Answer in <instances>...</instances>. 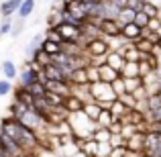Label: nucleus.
<instances>
[{
    "label": "nucleus",
    "instance_id": "f257e3e1",
    "mask_svg": "<svg viewBox=\"0 0 161 157\" xmlns=\"http://www.w3.org/2000/svg\"><path fill=\"white\" fill-rule=\"evenodd\" d=\"M67 121H69V126H71V135H75V137L90 139L92 135H94V131L100 129L98 122L90 121L84 112H71Z\"/></svg>",
    "mask_w": 161,
    "mask_h": 157
},
{
    "label": "nucleus",
    "instance_id": "f03ea898",
    "mask_svg": "<svg viewBox=\"0 0 161 157\" xmlns=\"http://www.w3.org/2000/svg\"><path fill=\"white\" fill-rule=\"evenodd\" d=\"M90 96H92V100H96V102H100L104 106V108H110V104L114 102V100L118 98L116 94H114V90H112V86L106 82H96V84H90Z\"/></svg>",
    "mask_w": 161,
    "mask_h": 157
},
{
    "label": "nucleus",
    "instance_id": "7ed1b4c3",
    "mask_svg": "<svg viewBox=\"0 0 161 157\" xmlns=\"http://www.w3.org/2000/svg\"><path fill=\"white\" fill-rule=\"evenodd\" d=\"M55 29H57V33L61 35L63 43H78V41L82 39V29H80L78 25H74V23H65V20H61Z\"/></svg>",
    "mask_w": 161,
    "mask_h": 157
},
{
    "label": "nucleus",
    "instance_id": "20e7f679",
    "mask_svg": "<svg viewBox=\"0 0 161 157\" xmlns=\"http://www.w3.org/2000/svg\"><path fill=\"white\" fill-rule=\"evenodd\" d=\"M0 151L6 153L8 157H25L27 155V151H25L12 137H8L6 133H2V131H0Z\"/></svg>",
    "mask_w": 161,
    "mask_h": 157
},
{
    "label": "nucleus",
    "instance_id": "39448f33",
    "mask_svg": "<svg viewBox=\"0 0 161 157\" xmlns=\"http://www.w3.org/2000/svg\"><path fill=\"white\" fill-rule=\"evenodd\" d=\"M98 27H100V33H102V37L106 41L120 37V31H122V25L116 19H102L98 23Z\"/></svg>",
    "mask_w": 161,
    "mask_h": 157
},
{
    "label": "nucleus",
    "instance_id": "423d86ee",
    "mask_svg": "<svg viewBox=\"0 0 161 157\" xmlns=\"http://www.w3.org/2000/svg\"><path fill=\"white\" fill-rule=\"evenodd\" d=\"M39 71H41V67H37V65H33V61L29 59L27 63H25V67L20 70V74H19V86H31V84H35V82H39Z\"/></svg>",
    "mask_w": 161,
    "mask_h": 157
},
{
    "label": "nucleus",
    "instance_id": "0eeeda50",
    "mask_svg": "<svg viewBox=\"0 0 161 157\" xmlns=\"http://www.w3.org/2000/svg\"><path fill=\"white\" fill-rule=\"evenodd\" d=\"M45 90L61 94V96H69L71 94V84L63 82V80H47V82H45Z\"/></svg>",
    "mask_w": 161,
    "mask_h": 157
},
{
    "label": "nucleus",
    "instance_id": "6e6552de",
    "mask_svg": "<svg viewBox=\"0 0 161 157\" xmlns=\"http://www.w3.org/2000/svg\"><path fill=\"white\" fill-rule=\"evenodd\" d=\"M125 147L129 151H135V153H143L145 151V133H135L130 139L125 141Z\"/></svg>",
    "mask_w": 161,
    "mask_h": 157
},
{
    "label": "nucleus",
    "instance_id": "1a4fd4ad",
    "mask_svg": "<svg viewBox=\"0 0 161 157\" xmlns=\"http://www.w3.org/2000/svg\"><path fill=\"white\" fill-rule=\"evenodd\" d=\"M41 71H43V76L47 80H63V82H67V74L63 71V67H59L57 63H53V61L49 63V65H45Z\"/></svg>",
    "mask_w": 161,
    "mask_h": 157
},
{
    "label": "nucleus",
    "instance_id": "9d476101",
    "mask_svg": "<svg viewBox=\"0 0 161 157\" xmlns=\"http://www.w3.org/2000/svg\"><path fill=\"white\" fill-rule=\"evenodd\" d=\"M31 110V106H27L25 102H20V100H16V98H12V102L10 106H8V116H12V118H16V121H20V118L25 116V114Z\"/></svg>",
    "mask_w": 161,
    "mask_h": 157
},
{
    "label": "nucleus",
    "instance_id": "9b49d317",
    "mask_svg": "<svg viewBox=\"0 0 161 157\" xmlns=\"http://www.w3.org/2000/svg\"><path fill=\"white\" fill-rule=\"evenodd\" d=\"M141 31L143 29L139 27V25H135V23H129V25H125L122 27V31H120V37L125 41H129V43H135V41L141 37Z\"/></svg>",
    "mask_w": 161,
    "mask_h": 157
},
{
    "label": "nucleus",
    "instance_id": "f8f14e48",
    "mask_svg": "<svg viewBox=\"0 0 161 157\" xmlns=\"http://www.w3.org/2000/svg\"><path fill=\"white\" fill-rule=\"evenodd\" d=\"M67 82L71 84V86H88V74H86V67H78V70H71L69 78H67Z\"/></svg>",
    "mask_w": 161,
    "mask_h": 157
},
{
    "label": "nucleus",
    "instance_id": "ddd939ff",
    "mask_svg": "<svg viewBox=\"0 0 161 157\" xmlns=\"http://www.w3.org/2000/svg\"><path fill=\"white\" fill-rule=\"evenodd\" d=\"M98 67H100V82L112 84L114 80H118V78H120V71H118V70H114V67H110L108 63H102V65H98Z\"/></svg>",
    "mask_w": 161,
    "mask_h": 157
},
{
    "label": "nucleus",
    "instance_id": "4468645a",
    "mask_svg": "<svg viewBox=\"0 0 161 157\" xmlns=\"http://www.w3.org/2000/svg\"><path fill=\"white\" fill-rule=\"evenodd\" d=\"M102 110H104V106L100 104V102H96V100H90V102H86V104H84V110H82V112L86 114V116L90 118V121H94V122H96Z\"/></svg>",
    "mask_w": 161,
    "mask_h": 157
},
{
    "label": "nucleus",
    "instance_id": "2eb2a0df",
    "mask_svg": "<svg viewBox=\"0 0 161 157\" xmlns=\"http://www.w3.org/2000/svg\"><path fill=\"white\" fill-rule=\"evenodd\" d=\"M84 100L80 98V96H75V94H69V96H65V100H63V106H65L69 112H82L84 110Z\"/></svg>",
    "mask_w": 161,
    "mask_h": 157
},
{
    "label": "nucleus",
    "instance_id": "dca6fc26",
    "mask_svg": "<svg viewBox=\"0 0 161 157\" xmlns=\"http://www.w3.org/2000/svg\"><path fill=\"white\" fill-rule=\"evenodd\" d=\"M12 92H14V96H12V98H16V100H20V102H25L27 106H33V102H35V96L29 92L27 86H16Z\"/></svg>",
    "mask_w": 161,
    "mask_h": 157
},
{
    "label": "nucleus",
    "instance_id": "f3484780",
    "mask_svg": "<svg viewBox=\"0 0 161 157\" xmlns=\"http://www.w3.org/2000/svg\"><path fill=\"white\" fill-rule=\"evenodd\" d=\"M20 4H23V0H6V2H2V6H0V14H2L4 19H10L12 14H16Z\"/></svg>",
    "mask_w": 161,
    "mask_h": 157
},
{
    "label": "nucleus",
    "instance_id": "a211bd4d",
    "mask_svg": "<svg viewBox=\"0 0 161 157\" xmlns=\"http://www.w3.org/2000/svg\"><path fill=\"white\" fill-rule=\"evenodd\" d=\"M33 61V65H37V67H41V70H43L45 65H49V63H51V55H47L43 51V49H37L35 53L31 55V57H29Z\"/></svg>",
    "mask_w": 161,
    "mask_h": 157
},
{
    "label": "nucleus",
    "instance_id": "6ab92c4d",
    "mask_svg": "<svg viewBox=\"0 0 161 157\" xmlns=\"http://www.w3.org/2000/svg\"><path fill=\"white\" fill-rule=\"evenodd\" d=\"M104 63H108L110 67H114V70L120 71L122 67H125V57H122V53H120V51H108L106 61H104Z\"/></svg>",
    "mask_w": 161,
    "mask_h": 157
},
{
    "label": "nucleus",
    "instance_id": "aec40b11",
    "mask_svg": "<svg viewBox=\"0 0 161 157\" xmlns=\"http://www.w3.org/2000/svg\"><path fill=\"white\" fill-rule=\"evenodd\" d=\"M133 45H135V49H137V51H141V53H155V51H157L155 43H151L149 39H145V37H139Z\"/></svg>",
    "mask_w": 161,
    "mask_h": 157
},
{
    "label": "nucleus",
    "instance_id": "412c9836",
    "mask_svg": "<svg viewBox=\"0 0 161 157\" xmlns=\"http://www.w3.org/2000/svg\"><path fill=\"white\" fill-rule=\"evenodd\" d=\"M0 70H2V76L4 80H14L16 76H19V70H16L14 61H10V59H6V61H2V65H0Z\"/></svg>",
    "mask_w": 161,
    "mask_h": 157
},
{
    "label": "nucleus",
    "instance_id": "4be33fe9",
    "mask_svg": "<svg viewBox=\"0 0 161 157\" xmlns=\"http://www.w3.org/2000/svg\"><path fill=\"white\" fill-rule=\"evenodd\" d=\"M135 14L137 12L133 10V8H129V6H125V8H120L118 10V14H116V20L125 27V25H129V23H135Z\"/></svg>",
    "mask_w": 161,
    "mask_h": 157
},
{
    "label": "nucleus",
    "instance_id": "5701e85b",
    "mask_svg": "<svg viewBox=\"0 0 161 157\" xmlns=\"http://www.w3.org/2000/svg\"><path fill=\"white\" fill-rule=\"evenodd\" d=\"M122 78H141L139 76V61H125V67L120 70Z\"/></svg>",
    "mask_w": 161,
    "mask_h": 157
},
{
    "label": "nucleus",
    "instance_id": "b1692460",
    "mask_svg": "<svg viewBox=\"0 0 161 157\" xmlns=\"http://www.w3.org/2000/svg\"><path fill=\"white\" fill-rule=\"evenodd\" d=\"M108 110L112 112V116L116 118V121H120V118H122V116L126 114V110H129V106H126L125 102H122V100H118V98H116V100H114L112 104H110V108H108Z\"/></svg>",
    "mask_w": 161,
    "mask_h": 157
},
{
    "label": "nucleus",
    "instance_id": "393cba45",
    "mask_svg": "<svg viewBox=\"0 0 161 157\" xmlns=\"http://www.w3.org/2000/svg\"><path fill=\"white\" fill-rule=\"evenodd\" d=\"M41 49H43L47 55H51V57H55L57 53H61V43H55V41H49V39H43V43H41Z\"/></svg>",
    "mask_w": 161,
    "mask_h": 157
},
{
    "label": "nucleus",
    "instance_id": "a878e982",
    "mask_svg": "<svg viewBox=\"0 0 161 157\" xmlns=\"http://www.w3.org/2000/svg\"><path fill=\"white\" fill-rule=\"evenodd\" d=\"M33 10H35V0H23V4L16 10V14H19V19H29L33 14Z\"/></svg>",
    "mask_w": 161,
    "mask_h": 157
},
{
    "label": "nucleus",
    "instance_id": "bb28decb",
    "mask_svg": "<svg viewBox=\"0 0 161 157\" xmlns=\"http://www.w3.org/2000/svg\"><path fill=\"white\" fill-rule=\"evenodd\" d=\"M112 121H116V118L112 116V112H110L108 108H104L102 112H100V116H98V121H96V122H98L100 129H108V126L112 125Z\"/></svg>",
    "mask_w": 161,
    "mask_h": 157
},
{
    "label": "nucleus",
    "instance_id": "cd10ccee",
    "mask_svg": "<svg viewBox=\"0 0 161 157\" xmlns=\"http://www.w3.org/2000/svg\"><path fill=\"white\" fill-rule=\"evenodd\" d=\"M82 151L86 153L88 157H96L98 155V141H94V139H86V143L82 145Z\"/></svg>",
    "mask_w": 161,
    "mask_h": 157
},
{
    "label": "nucleus",
    "instance_id": "c85d7f7f",
    "mask_svg": "<svg viewBox=\"0 0 161 157\" xmlns=\"http://www.w3.org/2000/svg\"><path fill=\"white\" fill-rule=\"evenodd\" d=\"M110 137H112V133L108 129H96L94 135H92V139L98 143H110Z\"/></svg>",
    "mask_w": 161,
    "mask_h": 157
},
{
    "label": "nucleus",
    "instance_id": "c756f323",
    "mask_svg": "<svg viewBox=\"0 0 161 157\" xmlns=\"http://www.w3.org/2000/svg\"><path fill=\"white\" fill-rule=\"evenodd\" d=\"M29 88V92H31L35 98H43L45 94H47V90H45V84L43 82H35V84H31V86H27Z\"/></svg>",
    "mask_w": 161,
    "mask_h": 157
},
{
    "label": "nucleus",
    "instance_id": "7c9ffc66",
    "mask_svg": "<svg viewBox=\"0 0 161 157\" xmlns=\"http://www.w3.org/2000/svg\"><path fill=\"white\" fill-rule=\"evenodd\" d=\"M45 100H47V104L53 108V106H63V100H65V96L55 94V92H47V94H45Z\"/></svg>",
    "mask_w": 161,
    "mask_h": 157
},
{
    "label": "nucleus",
    "instance_id": "2f4dec72",
    "mask_svg": "<svg viewBox=\"0 0 161 157\" xmlns=\"http://www.w3.org/2000/svg\"><path fill=\"white\" fill-rule=\"evenodd\" d=\"M86 74H88V82L90 84H96L100 82V67L98 65H86Z\"/></svg>",
    "mask_w": 161,
    "mask_h": 157
},
{
    "label": "nucleus",
    "instance_id": "473e14b6",
    "mask_svg": "<svg viewBox=\"0 0 161 157\" xmlns=\"http://www.w3.org/2000/svg\"><path fill=\"white\" fill-rule=\"evenodd\" d=\"M130 94H133V98L137 100V102H145V100L149 98V94H151V92H149V88H147L145 84H143V86H139L137 90H135V92H130Z\"/></svg>",
    "mask_w": 161,
    "mask_h": 157
},
{
    "label": "nucleus",
    "instance_id": "72a5a7b5",
    "mask_svg": "<svg viewBox=\"0 0 161 157\" xmlns=\"http://www.w3.org/2000/svg\"><path fill=\"white\" fill-rule=\"evenodd\" d=\"M43 39H45V35H35L33 37V41L29 43V47H27V55L31 57L33 53L37 51V49H41V43H43Z\"/></svg>",
    "mask_w": 161,
    "mask_h": 157
},
{
    "label": "nucleus",
    "instance_id": "f704fd0d",
    "mask_svg": "<svg viewBox=\"0 0 161 157\" xmlns=\"http://www.w3.org/2000/svg\"><path fill=\"white\" fill-rule=\"evenodd\" d=\"M157 108H161V98L155 92V94H149V98H147V112H153Z\"/></svg>",
    "mask_w": 161,
    "mask_h": 157
},
{
    "label": "nucleus",
    "instance_id": "c9c22d12",
    "mask_svg": "<svg viewBox=\"0 0 161 157\" xmlns=\"http://www.w3.org/2000/svg\"><path fill=\"white\" fill-rule=\"evenodd\" d=\"M143 12H145L149 19H155V16L161 14V8L155 6V4H151V2H145V4H143Z\"/></svg>",
    "mask_w": 161,
    "mask_h": 157
},
{
    "label": "nucleus",
    "instance_id": "e433bc0d",
    "mask_svg": "<svg viewBox=\"0 0 161 157\" xmlns=\"http://www.w3.org/2000/svg\"><path fill=\"white\" fill-rule=\"evenodd\" d=\"M43 35H45V39H49V41H55V43H63L61 35L57 33V29H55V27H47Z\"/></svg>",
    "mask_w": 161,
    "mask_h": 157
},
{
    "label": "nucleus",
    "instance_id": "4c0bfd02",
    "mask_svg": "<svg viewBox=\"0 0 161 157\" xmlns=\"http://www.w3.org/2000/svg\"><path fill=\"white\" fill-rule=\"evenodd\" d=\"M126 92H135L139 86H143V78H125Z\"/></svg>",
    "mask_w": 161,
    "mask_h": 157
},
{
    "label": "nucleus",
    "instance_id": "58836bf2",
    "mask_svg": "<svg viewBox=\"0 0 161 157\" xmlns=\"http://www.w3.org/2000/svg\"><path fill=\"white\" fill-rule=\"evenodd\" d=\"M110 86H112V90H114V94H116V96H122V94L126 92V86H125V78H122V76H120L118 80H114V82L110 84Z\"/></svg>",
    "mask_w": 161,
    "mask_h": 157
},
{
    "label": "nucleus",
    "instance_id": "ea45409f",
    "mask_svg": "<svg viewBox=\"0 0 161 157\" xmlns=\"http://www.w3.org/2000/svg\"><path fill=\"white\" fill-rule=\"evenodd\" d=\"M149 16H147L145 14V12H143V10H139L137 12V14H135V25H139V27H141V29H147V25H149Z\"/></svg>",
    "mask_w": 161,
    "mask_h": 157
},
{
    "label": "nucleus",
    "instance_id": "a19ab883",
    "mask_svg": "<svg viewBox=\"0 0 161 157\" xmlns=\"http://www.w3.org/2000/svg\"><path fill=\"white\" fill-rule=\"evenodd\" d=\"M12 90H14V88H12L10 80H0V96H8Z\"/></svg>",
    "mask_w": 161,
    "mask_h": 157
},
{
    "label": "nucleus",
    "instance_id": "79ce46f5",
    "mask_svg": "<svg viewBox=\"0 0 161 157\" xmlns=\"http://www.w3.org/2000/svg\"><path fill=\"white\" fill-rule=\"evenodd\" d=\"M135 133H137V126H135V125H122L120 135H122V139H125V141H126V139H130Z\"/></svg>",
    "mask_w": 161,
    "mask_h": 157
},
{
    "label": "nucleus",
    "instance_id": "37998d69",
    "mask_svg": "<svg viewBox=\"0 0 161 157\" xmlns=\"http://www.w3.org/2000/svg\"><path fill=\"white\" fill-rule=\"evenodd\" d=\"M118 100H122V102L129 106V108H135V106H137V100L133 98V94H130V92H125L122 96H118Z\"/></svg>",
    "mask_w": 161,
    "mask_h": 157
},
{
    "label": "nucleus",
    "instance_id": "c03bdc74",
    "mask_svg": "<svg viewBox=\"0 0 161 157\" xmlns=\"http://www.w3.org/2000/svg\"><path fill=\"white\" fill-rule=\"evenodd\" d=\"M110 151H112V145H110V143H98V155L96 157H108Z\"/></svg>",
    "mask_w": 161,
    "mask_h": 157
},
{
    "label": "nucleus",
    "instance_id": "a18cd8bd",
    "mask_svg": "<svg viewBox=\"0 0 161 157\" xmlns=\"http://www.w3.org/2000/svg\"><path fill=\"white\" fill-rule=\"evenodd\" d=\"M10 31H12L10 19H4V23H0V35H10Z\"/></svg>",
    "mask_w": 161,
    "mask_h": 157
},
{
    "label": "nucleus",
    "instance_id": "49530a36",
    "mask_svg": "<svg viewBox=\"0 0 161 157\" xmlns=\"http://www.w3.org/2000/svg\"><path fill=\"white\" fill-rule=\"evenodd\" d=\"M23 27H25V19H19V23H16V25H12L10 35H12V37H19L20 33H23Z\"/></svg>",
    "mask_w": 161,
    "mask_h": 157
},
{
    "label": "nucleus",
    "instance_id": "de8ad7c7",
    "mask_svg": "<svg viewBox=\"0 0 161 157\" xmlns=\"http://www.w3.org/2000/svg\"><path fill=\"white\" fill-rule=\"evenodd\" d=\"M147 29H149V31H161V19L159 16H155V19H151L149 20V25H147Z\"/></svg>",
    "mask_w": 161,
    "mask_h": 157
},
{
    "label": "nucleus",
    "instance_id": "09e8293b",
    "mask_svg": "<svg viewBox=\"0 0 161 157\" xmlns=\"http://www.w3.org/2000/svg\"><path fill=\"white\" fill-rule=\"evenodd\" d=\"M110 145H112V147H125V139H122V135H112V137H110Z\"/></svg>",
    "mask_w": 161,
    "mask_h": 157
},
{
    "label": "nucleus",
    "instance_id": "8fccbe9b",
    "mask_svg": "<svg viewBox=\"0 0 161 157\" xmlns=\"http://www.w3.org/2000/svg\"><path fill=\"white\" fill-rule=\"evenodd\" d=\"M143 4H145V0H129V4H126V6L133 8L135 12H139V10H143Z\"/></svg>",
    "mask_w": 161,
    "mask_h": 157
},
{
    "label": "nucleus",
    "instance_id": "3c124183",
    "mask_svg": "<svg viewBox=\"0 0 161 157\" xmlns=\"http://www.w3.org/2000/svg\"><path fill=\"white\" fill-rule=\"evenodd\" d=\"M108 157H126V147H112Z\"/></svg>",
    "mask_w": 161,
    "mask_h": 157
},
{
    "label": "nucleus",
    "instance_id": "603ef678",
    "mask_svg": "<svg viewBox=\"0 0 161 157\" xmlns=\"http://www.w3.org/2000/svg\"><path fill=\"white\" fill-rule=\"evenodd\" d=\"M108 131L112 135H120V131H122V122L120 121H112V125L108 126Z\"/></svg>",
    "mask_w": 161,
    "mask_h": 157
},
{
    "label": "nucleus",
    "instance_id": "864d4df0",
    "mask_svg": "<svg viewBox=\"0 0 161 157\" xmlns=\"http://www.w3.org/2000/svg\"><path fill=\"white\" fill-rule=\"evenodd\" d=\"M110 2H112V4H114V6H116V8H118V10H120V8H125V6H126V4H129V0H110Z\"/></svg>",
    "mask_w": 161,
    "mask_h": 157
},
{
    "label": "nucleus",
    "instance_id": "5fc2aeb1",
    "mask_svg": "<svg viewBox=\"0 0 161 157\" xmlns=\"http://www.w3.org/2000/svg\"><path fill=\"white\" fill-rule=\"evenodd\" d=\"M71 157H88V155H86V153H84V151H82V149H80V151H75V153H74V155H71Z\"/></svg>",
    "mask_w": 161,
    "mask_h": 157
},
{
    "label": "nucleus",
    "instance_id": "6e6d98bb",
    "mask_svg": "<svg viewBox=\"0 0 161 157\" xmlns=\"http://www.w3.org/2000/svg\"><path fill=\"white\" fill-rule=\"evenodd\" d=\"M155 47H157V53H161V39H159V43L155 45Z\"/></svg>",
    "mask_w": 161,
    "mask_h": 157
},
{
    "label": "nucleus",
    "instance_id": "4d7b16f0",
    "mask_svg": "<svg viewBox=\"0 0 161 157\" xmlns=\"http://www.w3.org/2000/svg\"><path fill=\"white\" fill-rule=\"evenodd\" d=\"M159 19H161V14H159Z\"/></svg>",
    "mask_w": 161,
    "mask_h": 157
},
{
    "label": "nucleus",
    "instance_id": "13d9d810",
    "mask_svg": "<svg viewBox=\"0 0 161 157\" xmlns=\"http://www.w3.org/2000/svg\"><path fill=\"white\" fill-rule=\"evenodd\" d=\"M143 157H145V155H143Z\"/></svg>",
    "mask_w": 161,
    "mask_h": 157
}]
</instances>
